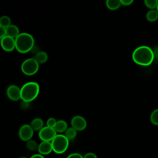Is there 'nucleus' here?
Returning <instances> with one entry per match:
<instances>
[{
	"label": "nucleus",
	"mask_w": 158,
	"mask_h": 158,
	"mask_svg": "<svg viewBox=\"0 0 158 158\" xmlns=\"http://www.w3.org/2000/svg\"><path fill=\"white\" fill-rule=\"evenodd\" d=\"M133 0H121L120 1L121 4L126 6L131 5L133 3Z\"/></svg>",
	"instance_id": "27"
},
{
	"label": "nucleus",
	"mask_w": 158,
	"mask_h": 158,
	"mask_svg": "<svg viewBox=\"0 0 158 158\" xmlns=\"http://www.w3.org/2000/svg\"><path fill=\"white\" fill-rule=\"evenodd\" d=\"M107 7L111 10H117L122 5L120 1L118 0H107L106 2Z\"/></svg>",
	"instance_id": "15"
},
{
	"label": "nucleus",
	"mask_w": 158,
	"mask_h": 158,
	"mask_svg": "<svg viewBox=\"0 0 158 158\" xmlns=\"http://www.w3.org/2000/svg\"><path fill=\"white\" fill-rule=\"evenodd\" d=\"M6 32L7 36H10L13 38H16L20 34L19 28L15 25H10L6 28Z\"/></svg>",
	"instance_id": "12"
},
{
	"label": "nucleus",
	"mask_w": 158,
	"mask_h": 158,
	"mask_svg": "<svg viewBox=\"0 0 158 158\" xmlns=\"http://www.w3.org/2000/svg\"><path fill=\"white\" fill-rule=\"evenodd\" d=\"M66 158H83V156L78 152H73L70 154Z\"/></svg>",
	"instance_id": "24"
},
{
	"label": "nucleus",
	"mask_w": 158,
	"mask_h": 158,
	"mask_svg": "<svg viewBox=\"0 0 158 158\" xmlns=\"http://www.w3.org/2000/svg\"><path fill=\"white\" fill-rule=\"evenodd\" d=\"M77 134V131L73 127H70V128H68L67 130L65 131L64 135L70 141L74 139L76 137Z\"/></svg>",
	"instance_id": "18"
},
{
	"label": "nucleus",
	"mask_w": 158,
	"mask_h": 158,
	"mask_svg": "<svg viewBox=\"0 0 158 158\" xmlns=\"http://www.w3.org/2000/svg\"><path fill=\"white\" fill-rule=\"evenodd\" d=\"M43 120L41 118H35L32 120L30 126L34 131H40L44 127Z\"/></svg>",
	"instance_id": "13"
},
{
	"label": "nucleus",
	"mask_w": 158,
	"mask_h": 158,
	"mask_svg": "<svg viewBox=\"0 0 158 158\" xmlns=\"http://www.w3.org/2000/svg\"><path fill=\"white\" fill-rule=\"evenodd\" d=\"M53 151L58 154L65 152L68 149L69 140L64 135L58 134L51 141Z\"/></svg>",
	"instance_id": "4"
},
{
	"label": "nucleus",
	"mask_w": 158,
	"mask_h": 158,
	"mask_svg": "<svg viewBox=\"0 0 158 158\" xmlns=\"http://www.w3.org/2000/svg\"><path fill=\"white\" fill-rule=\"evenodd\" d=\"M83 158H98V157L93 152H88L83 156Z\"/></svg>",
	"instance_id": "26"
},
{
	"label": "nucleus",
	"mask_w": 158,
	"mask_h": 158,
	"mask_svg": "<svg viewBox=\"0 0 158 158\" xmlns=\"http://www.w3.org/2000/svg\"><path fill=\"white\" fill-rule=\"evenodd\" d=\"M1 44L2 48L5 51L10 52L15 49V39L9 36H6L1 39Z\"/></svg>",
	"instance_id": "10"
},
{
	"label": "nucleus",
	"mask_w": 158,
	"mask_h": 158,
	"mask_svg": "<svg viewBox=\"0 0 158 158\" xmlns=\"http://www.w3.org/2000/svg\"><path fill=\"white\" fill-rule=\"evenodd\" d=\"M57 135V132L54 128L48 126L44 127L38 133V136L42 141L51 142Z\"/></svg>",
	"instance_id": "6"
},
{
	"label": "nucleus",
	"mask_w": 158,
	"mask_h": 158,
	"mask_svg": "<svg viewBox=\"0 0 158 158\" xmlns=\"http://www.w3.org/2000/svg\"><path fill=\"white\" fill-rule=\"evenodd\" d=\"M150 120L153 125H158V109L154 110L151 114Z\"/></svg>",
	"instance_id": "21"
},
{
	"label": "nucleus",
	"mask_w": 158,
	"mask_h": 158,
	"mask_svg": "<svg viewBox=\"0 0 158 158\" xmlns=\"http://www.w3.org/2000/svg\"><path fill=\"white\" fill-rule=\"evenodd\" d=\"M154 59L153 50L146 46L136 48L132 53V59L138 65L148 66L152 64Z\"/></svg>",
	"instance_id": "1"
},
{
	"label": "nucleus",
	"mask_w": 158,
	"mask_h": 158,
	"mask_svg": "<svg viewBox=\"0 0 158 158\" xmlns=\"http://www.w3.org/2000/svg\"><path fill=\"white\" fill-rule=\"evenodd\" d=\"M144 4L149 9L153 10L155 8L157 9L158 5V1L157 0H145Z\"/></svg>",
	"instance_id": "22"
},
{
	"label": "nucleus",
	"mask_w": 158,
	"mask_h": 158,
	"mask_svg": "<svg viewBox=\"0 0 158 158\" xmlns=\"http://www.w3.org/2000/svg\"><path fill=\"white\" fill-rule=\"evenodd\" d=\"M71 125L77 131H83L86 128L87 123L83 117L75 115L71 120Z\"/></svg>",
	"instance_id": "9"
},
{
	"label": "nucleus",
	"mask_w": 158,
	"mask_h": 158,
	"mask_svg": "<svg viewBox=\"0 0 158 158\" xmlns=\"http://www.w3.org/2000/svg\"><path fill=\"white\" fill-rule=\"evenodd\" d=\"M38 144L37 143V142L33 139H30L28 141H27L26 143V147L27 148V149H28L29 151H35V150H38Z\"/></svg>",
	"instance_id": "20"
},
{
	"label": "nucleus",
	"mask_w": 158,
	"mask_h": 158,
	"mask_svg": "<svg viewBox=\"0 0 158 158\" xmlns=\"http://www.w3.org/2000/svg\"><path fill=\"white\" fill-rule=\"evenodd\" d=\"M15 49L20 53H27L35 46V40L31 35L28 33H20L15 38Z\"/></svg>",
	"instance_id": "2"
},
{
	"label": "nucleus",
	"mask_w": 158,
	"mask_h": 158,
	"mask_svg": "<svg viewBox=\"0 0 158 158\" xmlns=\"http://www.w3.org/2000/svg\"><path fill=\"white\" fill-rule=\"evenodd\" d=\"M54 130L57 133H63L65 132V131L67 130V122L64 120H57L56 122V124L54 127Z\"/></svg>",
	"instance_id": "14"
},
{
	"label": "nucleus",
	"mask_w": 158,
	"mask_h": 158,
	"mask_svg": "<svg viewBox=\"0 0 158 158\" xmlns=\"http://www.w3.org/2000/svg\"><path fill=\"white\" fill-rule=\"evenodd\" d=\"M30 158H45L44 157V156L40 154H33V156H31Z\"/></svg>",
	"instance_id": "30"
},
{
	"label": "nucleus",
	"mask_w": 158,
	"mask_h": 158,
	"mask_svg": "<svg viewBox=\"0 0 158 158\" xmlns=\"http://www.w3.org/2000/svg\"><path fill=\"white\" fill-rule=\"evenodd\" d=\"M157 20H158V19H157Z\"/></svg>",
	"instance_id": "33"
},
{
	"label": "nucleus",
	"mask_w": 158,
	"mask_h": 158,
	"mask_svg": "<svg viewBox=\"0 0 158 158\" xmlns=\"http://www.w3.org/2000/svg\"><path fill=\"white\" fill-rule=\"evenodd\" d=\"M29 104H30V102H28L22 101L21 102V104H20V107L23 109H27L29 107Z\"/></svg>",
	"instance_id": "28"
},
{
	"label": "nucleus",
	"mask_w": 158,
	"mask_h": 158,
	"mask_svg": "<svg viewBox=\"0 0 158 158\" xmlns=\"http://www.w3.org/2000/svg\"><path fill=\"white\" fill-rule=\"evenodd\" d=\"M10 22H11V20L9 17L6 15L2 16L0 19V27L6 28L11 25Z\"/></svg>",
	"instance_id": "19"
},
{
	"label": "nucleus",
	"mask_w": 158,
	"mask_h": 158,
	"mask_svg": "<svg viewBox=\"0 0 158 158\" xmlns=\"http://www.w3.org/2000/svg\"><path fill=\"white\" fill-rule=\"evenodd\" d=\"M39 69V64L35 58H29L25 60L21 65L22 72L28 76L35 75Z\"/></svg>",
	"instance_id": "5"
},
{
	"label": "nucleus",
	"mask_w": 158,
	"mask_h": 158,
	"mask_svg": "<svg viewBox=\"0 0 158 158\" xmlns=\"http://www.w3.org/2000/svg\"><path fill=\"white\" fill-rule=\"evenodd\" d=\"M153 53L154 58L158 59V46L154 48V49L153 50Z\"/></svg>",
	"instance_id": "29"
},
{
	"label": "nucleus",
	"mask_w": 158,
	"mask_h": 158,
	"mask_svg": "<svg viewBox=\"0 0 158 158\" xmlns=\"http://www.w3.org/2000/svg\"><path fill=\"white\" fill-rule=\"evenodd\" d=\"M20 88L21 99L28 102L36 99L40 93V86L35 81L27 82Z\"/></svg>",
	"instance_id": "3"
},
{
	"label": "nucleus",
	"mask_w": 158,
	"mask_h": 158,
	"mask_svg": "<svg viewBox=\"0 0 158 158\" xmlns=\"http://www.w3.org/2000/svg\"><path fill=\"white\" fill-rule=\"evenodd\" d=\"M7 36V32H6V28L0 27V38L2 39L4 37Z\"/></svg>",
	"instance_id": "25"
},
{
	"label": "nucleus",
	"mask_w": 158,
	"mask_h": 158,
	"mask_svg": "<svg viewBox=\"0 0 158 158\" xmlns=\"http://www.w3.org/2000/svg\"><path fill=\"white\" fill-rule=\"evenodd\" d=\"M157 10L158 11V5H157Z\"/></svg>",
	"instance_id": "32"
},
{
	"label": "nucleus",
	"mask_w": 158,
	"mask_h": 158,
	"mask_svg": "<svg viewBox=\"0 0 158 158\" xmlns=\"http://www.w3.org/2000/svg\"><path fill=\"white\" fill-rule=\"evenodd\" d=\"M34 130L28 124L22 125L19 130V136L20 139L23 141H28L31 139L33 135Z\"/></svg>",
	"instance_id": "7"
},
{
	"label": "nucleus",
	"mask_w": 158,
	"mask_h": 158,
	"mask_svg": "<svg viewBox=\"0 0 158 158\" xmlns=\"http://www.w3.org/2000/svg\"><path fill=\"white\" fill-rule=\"evenodd\" d=\"M146 17L149 22H155L158 19V11L155 9L150 10L147 12Z\"/></svg>",
	"instance_id": "17"
},
{
	"label": "nucleus",
	"mask_w": 158,
	"mask_h": 158,
	"mask_svg": "<svg viewBox=\"0 0 158 158\" xmlns=\"http://www.w3.org/2000/svg\"><path fill=\"white\" fill-rule=\"evenodd\" d=\"M7 95L9 99L13 101L21 99V88L15 85H10L7 89Z\"/></svg>",
	"instance_id": "8"
},
{
	"label": "nucleus",
	"mask_w": 158,
	"mask_h": 158,
	"mask_svg": "<svg viewBox=\"0 0 158 158\" xmlns=\"http://www.w3.org/2000/svg\"><path fill=\"white\" fill-rule=\"evenodd\" d=\"M34 58L37 61V62L40 64L45 63L48 59V56L46 52L40 51L36 54H35V56Z\"/></svg>",
	"instance_id": "16"
},
{
	"label": "nucleus",
	"mask_w": 158,
	"mask_h": 158,
	"mask_svg": "<svg viewBox=\"0 0 158 158\" xmlns=\"http://www.w3.org/2000/svg\"><path fill=\"white\" fill-rule=\"evenodd\" d=\"M38 151L39 154L44 156L50 154L52 150V146L51 142L49 141H42L38 145Z\"/></svg>",
	"instance_id": "11"
},
{
	"label": "nucleus",
	"mask_w": 158,
	"mask_h": 158,
	"mask_svg": "<svg viewBox=\"0 0 158 158\" xmlns=\"http://www.w3.org/2000/svg\"><path fill=\"white\" fill-rule=\"evenodd\" d=\"M56 122H57V120L54 118L50 117L47 120V122H46L47 125L46 126L51 127V128H54V127L56 124Z\"/></svg>",
	"instance_id": "23"
},
{
	"label": "nucleus",
	"mask_w": 158,
	"mask_h": 158,
	"mask_svg": "<svg viewBox=\"0 0 158 158\" xmlns=\"http://www.w3.org/2000/svg\"><path fill=\"white\" fill-rule=\"evenodd\" d=\"M19 158H27V157H24V156H22V157H19Z\"/></svg>",
	"instance_id": "31"
}]
</instances>
